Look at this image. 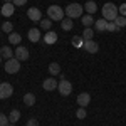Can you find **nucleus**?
Masks as SVG:
<instances>
[{
    "mask_svg": "<svg viewBox=\"0 0 126 126\" xmlns=\"http://www.w3.org/2000/svg\"><path fill=\"white\" fill-rule=\"evenodd\" d=\"M64 15H66V12H64V9H61L59 5H50V7L47 9V17L50 20L61 22V20L64 19Z\"/></svg>",
    "mask_w": 126,
    "mask_h": 126,
    "instance_id": "7ed1b4c3",
    "label": "nucleus"
},
{
    "mask_svg": "<svg viewBox=\"0 0 126 126\" xmlns=\"http://www.w3.org/2000/svg\"><path fill=\"white\" fill-rule=\"evenodd\" d=\"M9 123H10L9 116H5L3 113H0V126H9Z\"/></svg>",
    "mask_w": 126,
    "mask_h": 126,
    "instance_id": "cd10ccee",
    "label": "nucleus"
},
{
    "mask_svg": "<svg viewBox=\"0 0 126 126\" xmlns=\"http://www.w3.org/2000/svg\"><path fill=\"white\" fill-rule=\"evenodd\" d=\"M93 35H94V30L91 29V27H84V32H82V39H84V40H91V39H93Z\"/></svg>",
    "mask_w": 126,
    "mask_h": 126,
    "instance_id": "4be33fe9",
    "label": "nucleus"
},
{
    "mask_svg": "<svg viewBox=\"0 0 126 126\" xmlns=\"http://www.w3.org/2000/svg\"><path fill=\"white\" fill-rule=\"evenodd\" d=\"M20 61L15 57L9 59V61H5V72H9V74H15V72H19L20 71Z\"/></svg>",
    "mask_w": 126,
    "mask_h": 126,
    "instance_id": "20e7f679",
    "label": "nucleus"
},
{
    "mask_svg": "<svg viewBox=\"0 0 126 126\" xmlns=\"http://www.w3.org/2000/svg\"><path fill=\"white\" fill-rule=\"evenodd\" d=\"M89 103H91V96H89L87 93H81V94L78 96V104H79V108H86Z\"/></svg>",
    "mask_w": 126,
    "mask_h": 126,
    "instance_id": "9b49d317",
    "label": "nucleus"
},
{
    "mask_svg": "<svg viewBox=\"0 0 126 126\" xmlns=\"http://www.w3.org/2000/svg\"><path fill=\"white\" fill-rule=\"evenodd\" d=\"M101 14H103V19H106L108 22H114L116 17L119 15V12H118V7L113 3V2H108L103 5V9H101Z\"/></svg>",
    "mask_w": 126,
    "mask_h": 126,
    "instance_id": "f257e3e1",
    "label": "nucleus"
},
{
    "mask_svg": "<svg viewBox=\"0 0 126 126\" xmlns=\"http://www.w3.org/2000/svg\"><path fill=\"white\" fill-rule=\"evenodd\" d=\"M27 126H39V121L35 118H30L29 121H27Z\"/></svg>",
    "mask_w": 126,
    "mask_h": 126,
    "instance_id": "473e14b6",
    "label": "nucleus"
},
{
    "mask_svg": "<svg viewBox=\"0 0 126 126\" xmlns=\"http://www.w3.org/2000/svg\"><path fill=\"white\" fill-rule=\"evenodd\" d=\"M14 10H15V5L14 3H3V7H2V15L3 17H10L12 14H14Z\"/></svg>",
    "mask_w": 126,
    "mask_h": 126,
    "instance_id": "f8f14e48",
    "label": "nucleus"
},
{
    "mask_svg": "<svg viewBox=\"0 0 126 126\" xmlns=\"http://www.w3.org/2000/svg\"><path fill=\"white\" fill-rule=\"evenodd\" d=\"M50 27H52V20L49 19V17L40 20V29L42 30H50Z\"/></svg>",
    "mask_w": 126,
    "mask_h": 126,
    "instance_id": "5701e85b",
    "label": "nucleus"
},
{
    "mask_svg": "<svg viewBox=\"0 0 126 126\" xmlns=\"http://www.w3.org/2000/svg\"><path fill=\"white\" fill-rule=\"evenodd\" d=\"M27 17H29L32 22H40L42 20V12H40L37 7H30L27 10Z\"/></svg>",
    "mask_w": 126,
    "mask_h": 126,
    "instance_id": "6e6552de",
    "label": "nucleus"
},
{
    "mask_svg": "<svg viewBox=\"0 0 126 126\" xmlns=\"http://www.w3.org/2000/svg\"><path fill=\"white\" fill-rule=\"evenodd\" d=\"M94 22H96V20L93 19V15H89V14H87V15H82V24H84V27H91Z\"/></svg>",
    "mask_w": 126,
    "mask_h": 126,
    "instance_id": "393cba45",
    "label": "nucleus"
},
{
    "mask_svg": "<svg viewBox=\"0 0 126 126\" xmlns=\"http://www.w3.org/2000/svg\"><path fill=\"white\" fill-rule=\"evenodd\" d=\"M57 89H59V93H61L62 96H69V94L72 93V84L69 82L67 79H61Z\"/></svg>",
    "mask_w": 126,
    "mask_h": 126,
    "instance_id": "39448f33",
    "label": "nucleus"
},
{
    "mask_svg": "<svg viewBox=\"0 0 126 126\" xmlns=\"http://www.w3.org/2000/svg\"><path fill=\"white\" fill-rule=\"evenodd\" d=\"M9 126H15V123H9Z\"/></svg>",
    "mask_w": 126,
    "mask_h": 126,
    "instance_id": "c9c22d12",
    "label": "nucleus"
},
{
    "mask_svg": "<svg viewBox=\"0 0 126 126\" xmlns=\"http://www.w3.org/2000/svg\"><path fill=\"white\" fill-rule=\"evenodd\" d=\"M14 57L19 61H27L29 59V49L24 46H17V49L14 50Z\"/></svg>",
    "mask_w": 126,
    "mask_h": 126,
    "instance_id": "0eeeda50",
    "label": "nucleus"
},
{
    "mask_svg": "<svg viewBox=\"0 0 126 126\" xmlns=\"http://www.w3.org/2000/svg\"><path fill=\"white\" fill-rule=\"evenodd\" d=\"M66 15L69 19H78V17H82V12H84V7L81 3H69L67 7L64 9Z\"/></svg>",
    "mask_w": 126,
    "mask_h": 126,
    "instance_id": "f03ea898",
    "label": "nucleus"
},
{
    "mask_svg": "<svg viewBox=\"0 0 126 126\" xmlns=\"http://www.w3.org/2000/svg\"><path fill=\"white\" fill-rule=\"evenodd\" d=\"M106 30H108V32H116V30H119V27H118V25L114 24V22H108Z\"/></svg>",
    "mask_w": 126,
    "mask_h": 126,
    "instance_id": "c85d7f7f",
    "label": "nucleus"
},
{
    "mask_svg": "<svg viewBox=\"0 0 126 126\" xmlns=\"http://www.w3.org/2000/svg\"><path fill=\"white\" fill-rule=\"evenodd\" d=\"M86 108H79L78 111H76V116L79 118V119H84V118H86Z\"/></svg>",
    "mask_w": 126,
    "mask_h": 126,
    "instance_id": "c756f323",
    "label": "nucleus"
},
{
    "mask_svg": "<svg viewBox=\"0 0 126 126\" xmlns=\"http://www.w3.org/2000/svg\"><path fill=\"white\" fill-rule=\"evenodd\" d=\"M49 74L50 76H59L61 74V66H59L57 62H50L49 64Z\"/></svg>",
    "mask_w": 126,
    "mask_h": 126,
    "instance_id": "a211bd4d",
    "label": "nucleus"
},
{
    "mask_svg": "<svg viewBox=\"0 0 126 126\" xmlns=\"http://www.w3.org/2000/svg\"><path fill=\"white\" fill-rule=\"evenodd\" d=\"M84 10H86V12L89 14V15L96 14V12H97V5H96V2H93V0L86 2V5H84Z\"/></svg>",
    "mask_w": 126,
    "mask_h": 126,
    "instance_id": "dca6fc26",
    "label": "nucleus"
},
{
    "mask_svg": "<svg viewBox=\"0 0 126 126\" xmlns=\"http://www.w3.org/2000/svg\"><path fill=\"white\" fill-rule=\"evenodd\" d=\"M0 64H2V56H0Z\"/></svg>",
    "mask_w": 126,
    "mask_h": 126,
    "instance_id": "e433bc0d",
    "label": "nucleus"
},
{
    "mask_svg": "<svg viewBox=\"0 0 126 126\" xmlns=\"http://www.w3.org/2000/svg\"><path fill=\"white\" fill-rule=\"evenodd\" d=\"M20 39H22V37H20V34H15V32L9 34V42H10V44H17V46H19Z\"/></svg>",
    "mask_w": 126,
    "mask_h": 126,
    "instance_id": "b1692460",
    "label": "nucleus"
},
{
    "mask_svg": "<svg viewBox=\"0 0 126 126\" xmlns=\"http://www.w3.org/2000/svg\"><path fill=\"white\" fill-rule=\"evenodd\" d=\"M3 3H12V0H3Z\"/></svg>",
    "mask_w": 126,
    "mask_h": 126,
    "instance_id": "f704fd0d",
    "label": "nucleus"
},
{
    "mask_svg": "<svg viewBox=\"0 0 126 126\" xmlns=\"http://www.w3.org/2000/svg\"><path fill=\"white\" fill-rule=\"evenodd\" d=\"M27 37H29L30 42H39V40H40V32H39V29H30L29 34H27Z\"/></svg>",
    "mask_w": 126,
    "mask_h": 126,
    "instance_id": "4468645a",
    "label": "nucleus"
},
{
    "mask_svg": "<svg viewBox=\"0 0 126 126\" xmlns=\"http://www.w3.org/2000/svg\"><path fill=\"white\" fill-rule=\"evenodd\" d=\"M57 86H59V82L54 78H47L44 82H42V87H44L46 91H56V89H57Z\"/></svg>",
    "mask_w": 126,
    "mask_h": 126,
    "instance_id": "9d476101",
    "label": "nucleus"
},
{
    "mask_svg": "<svg viewBox=\"0 0 126 126\" xmlns=\"http://www.w3.org/2000/svg\"><path fill=\"white\" fill-rule=\"evenodd\" d=\"M9 119H10V123H17L20 119V111L19 109H12L9 114Z\"/></svg>",
    "mask_w": 126,
    "mask_h": 126,
    "instance_id": "aec40b11",
    "label": "nucleus"
},
{
    "mask_svg": "<svg viewBox=\"0 0 126 126\" xmlns=\"http://www.w3.org/2000/svg\"><path fill=\"white\" fill-rule=\"evenodd\" d=\"M12 3H14L15 7H22V5L27 3V0H12Z\"/></svg>",
    "mask_w": 126,
    "mask_h": 126,
    "instance_id": "2f4dec72",
    "label": "nucleus"
},
{
    "mask_svg": "<svg viewBox=\"0 0 126 126\" xmlns=\"http://www.w3.org/2000/svg\"><path fill=\"white\" fill-rule=\"evenodd\" d=\"M118 12H119V15H123V17H126V3H123V5H119V7H118Z\"/></svg>",
    "mask_w": 126,
    "mask_h": 126,
    "instance_id": "7c9ffc66",
    "label": "nucleus"
},
{
    "mask_svg": "<svg viewBox=\"0 0 126 126\" xmlns=\"http://www.w3.org/2000/svg\"><path fill=\"white\" fill-rule=\"evenodd\" d=\"M106 25H108L106 19H99V20L94 22V30H97V32H104V30H106Z\"/></svg>",
    "mask_w": 126,
    "mask_h": 126,
    "instance_id": "f3484780",
    "label": "nucleus"
},
{
    "mask_svg": "<svg viewBox=\"0 0 126 126\" xmlns=\"http://www.w3.org/2000/svg\"><path fill=\"white\" fill-rule=\"evenodd\" d=\"M82 49L86 50V52H89V54H96L97 50H99V46H97L94 40H84V44H82Z\"/></svg>",
    "mask_w": 126,
    "mask_h": 126,
    "instance_id": "1a4fd4ad",
    "label": "nucleus"
},
{
    "mask_svg": "<svg viewBox=\"0 0 126 126\" xmlns=\"http://www.w3.org/2000/svg\"><path fill=\"white\" fill-rule=\"evenodd\" d=\"M14 94V87L9 82H0V99H7Z\"/></svg>",
    "mask_w": 126,
    "mask_h": 126,
    "instance_id": "423d86ee",
    "label": "nucleus"
},
{
    "mask_svg": "<svg viewBox=\"0 0 126 126\" xmlns=\"http://www.w3.org/2000/svg\"><path fill=\"white\" fill-rule=\"evenodd\" d=\"M82 44H84V42L79 39V37H76V39H74V46H78V47H79V46H82Z\"/></svg>",
    "mask_w": 126,
    "mask_h": 126,
    "instance_id": "72a5a7b5",
    "label": "nucleus"
},
{
    "mask_svg": "<svg viewBox=\"0 0 126 126\" xmlns=\"http://www.w3.org/2000/svg\"><path fill=\"white\" fill-rule=\"evenodd\" d=\"M61 27H62V30H71L72 29V19H62L61 20Z\"/></svg>",
    "mask_w": 126,
    "mask_h": 126,
    "instance_id": "412c9836",
    "label": "nucleus"
},
{
    "mask_svg": "<svg viewBox=\"0 0 126 126\" xmlns=\"http://www.w3.org/2000/svg\"><path fill=\"white\" fill-rule=\"evenodd\" d=\"M2 30H3L5 34H12V32H14V24H12V22H5V24H2Z\"/></svg>",
    "mask_w": 126,
    "mask_h": 126,
    "instance_id": "a878e982",
    "label": "nucleus"
},
{
    "mask_svg": "<svg viewBox=\"0 0 126 126\" xmlns=\"http://www.w3.org/2000/svg\"><path fill=\"white\" fill-rule=\"evenodd\" d=\"M56 40H57V34L52 32V30H47L46 35H44V42H46V44H54Z\"/></svg>",
    "mask_w": 126,
    "mask_h": 126,
    "instance_id": "2eb2a0df",
    "label": "nucleus"
},
{
    "mask_svg": "<svg viewBox=\"0 0 126 126\" xmlns=\"http://www.w3.org/2000/svg\"><path fill=\"white\" fill-rule=\"evenodd\" d=\"M114 24H116L119 29H121V27H126V17H123V15H118L116 20H114Z\"/></svg>",
    "mask_w": 126,
    "mask_h": 126,
    "instance_id": "bb28decb",
    "label": "nucleus"
},
{
    "mask_svg": "<svg viewBox=\"0 0 126 126\" xmlns=\"http://www.w3.org/2000/svg\"><path fill=\"white\" fill-rule=\"evenodd\" d=\"M24 104L29 106V108H32L34 104H35V96H34L32 93H27V94L24 96Z\"/></svg>",
    "mask_w": 126,
    "mask_h": 126,
    "instance_id": "6ab92c4d",
    "label": "nucleus"
},
{
    "mask_svg": "<svg viewBox=\"0 0 126 126\" xmlns=\"http://www.w3.org/2000/svg\"><path fill=\"white\" fill-rule=\"evenodd\" d=\"M0 56H2V59L9 61V59L14 57V50H12L10 47H7V46H3V47L0 49Z\"/></svg>",
    "mask_w": 126,
    "mask_h": 126,
    "instance_id": "ddd939ff",
    "label": "nucleus"
}]
</instances>
